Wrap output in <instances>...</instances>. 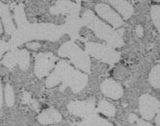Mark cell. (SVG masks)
<instances>
[{"label":"cell","mask_w":160,"mask_h":126,"mask_svg":"<svg viewBox=\"0 0 160 126\" xmlns=\"http://www.w3.org/2000/svg\"><path fill=\"white\" fill-rule=\"evenodd\" d=\"M16 19L18 25V32H15L13 36V43L16 45L23 41L34 39L56 41L62 37L65 33L63 27L53 24H29L24 17V12L21 7H18L15 11Z\"/></svg>","instance_id":"1"},{"label":"cell","mask_w":160,"mask_h":126,"mask_svg":"<svg viewBox=\"0 0 160 126\" xmlns=\"http://www.w3.org/2000/svg\"><path fill=\"white\" fill-rule=\"evenodd\" d=\"M63 83L65 87H70L73 93L81 91L88 83V75L76 70L66 61H60L56 65L54 71L47 80L48 87H54Z\"/></svg>","instance_id":"2"},{"label":"cell","mask_w":160,"mask_h":126,"mask_svg":"<svg viewBox=\"0 0 160 126\" xmlns=\"http://www.w3.org/2000/svg\"><path fill=\"white\" fill-rule=\"evenodd\" d=\"M82 22L83 25L90 28L100 39L107 41L113 47H122L123 45V40L119 35L118 31H115L111 26L105 24L101 21L92 11H85L82 15Z\"/></svg>","instance_id":"3"},{"label":"cell","mask_w":160,"mask_h":126,"mask_svg":"<svg viewBox=\"0 0 160 126\" xmlns=\"http://www.w3.org/2000/svg\"><path fill=\"white\" fill-rule=\"evenodd\" d=\"M58 54L61 57L68 58L76 67L81 70L83 72L88 74L90 73L91 61L89 58V55L86 53V51H83L73 41H68L64 43L60 47Z\"/></svg>","instance_id":"4"},{"label":"cell","mask_w":160,"mask_h":126,"mask_svg":"<svg viewBox=\"0 0 160 126\" xmlns=\"http://www.w3.org/2000/svg\"><path fill=\"white\" fill-rule=\"evenodd\" d=\"M85 51L89 56L95 57L96 59L106 63V64H116L120 61V54L109 45L101 44L98 42L87 41L85 44Z\"/></svg>","instance_id":"5"},{"label":"cell","mask_w":160,"mask_h":126,"mask_svg":"<svg viewBox=\"0 0 160 126\" xmlns=\"http://www.w3.org/2000/svg\"><path fill=\"white\" fill-rule=\"evenodd\" d=\"M139 111L144 119L151 120L160 111V102L150 94H143L139 99Z\"/></svg>","instance_id":"6"},{"label":"cell","mask_w":160,"mask_h":126,"mask_svg":"<svg viewBox=\"0 0 160 126\" xmlns=\"http://www.w3.org/2000/svg\"><path fill=\"white\" fill-rule=\"evenodd\" d=\"M2 64L6 65L7 67L11 68L17 64H18L21 70H27L29 64H30V58L29 54L25 49H13L12 51L8 52L2 60Z\"/></svg>","instance_id":"7"},{"label":"cell","mask_w":160,"mask_h":126,"mask_svg":"<svg viewBox=\"0 0 160 126\" xmlns=\"http://www.w3.org/2000/svg\"><path fill=\"white\" fill-rule=\"evenodd\" d=\"M68 109L72 114L75 116L87 119L97 114L94 100H86V101H73L68 105Z\"/></svg>","instance_id":"8"},{"label":"cell","mask_w":160,"mask_h":126,"mask_svg":"<svg viewBox=\"0 0 160 126\" xmlns=\"http://www.w3.org/2000/svg\"><path fill=\"white\" fill-rule=\"evenodd\" d=\"M56 62V57L52 53H40L36 56L35 74L39 78L47 76L52 70Z\"/></svg>","instance_id":"9"},{"label":"cell","mask_w":160,"mask_h":126,"mask_svg":"<svg viewBox=\"0 0 160 126\" xmlns=\"http://www.w3.org/2000/svg\"><path fill=\"white\" fill-rule=\"evenodd\" d=\"M95 10L97 14L101 17L108 21L109 23L115 28H120L123 24L122 18L117 14L113 9H111L108 5L104 3H99L97 4L95 7Z\"/></svg>","instance_id":"10"},{"label":"cell","mask_w":160,"mask_h":126,"mask_svg":"<svg viewBox=\"0 0 160 126\" xmlns=\"http://www.w3.org/2000/svg\"><path fill=\"white\" fill-rule=\"evenodd\" d=\"M100 90L105 96L111 99H119L123 94V89L115 80L106 79L100 85Z\"/></svg>","instance_id":"11"},{"label":"cell","mask_w":160,"mask_h":126,"mask_svg":"<svg viewBox=\"0 0 160 126\" xmlns=\"http://www.w3.org/2000/svg\"><path fill=\"white\" fill-rule=\"evenodd\" d=\"M80 8L81 6L78 3H72L71 1H58L50 11L52 14H68V16H71L78 15Z\"/></svg>","instance_id":"12"},{"label":"cell","mask_w":160,"mask_h":126,"mask_svg":"<svg viewBox=\"0 0 160 126\" xmlns=\"http://www.w3.org/2000/svg\"><path fill=\"white\" fill-rule=\"evenodd\" d=\"M83 25L82 19L78 17V15H71L68 16L67 18V22L66 24L63 26L64 32L70 34L71 37L75 40L77 38V34H78V30L81 28Z\"/></svg>","instance_id":"13"},{"label":"cell","mask_w":160,"mask_h":126,"mask_svg":"<svg viewBox=\"0 0 160 126\" xmlns=\"http://www.w3.org/2000/svg\"><path fill=\"white\" fill-rule=\"evenodd\" d=\"M38 120L43 125H49L60 122L62 120V116L58 111L50 108L42 112V114L38 117Z\"/></svg>","instance_id":"14"},{"label":"cell","mask_w":160,"mask_h":126,"mask_svg":"<svg viewBox=\"0 0 160 126\" xmlns=\"http://www.w3.org/2000/svg\"><path fill=\"white\" fill-rule=\"evenodd\" d=\"M0 17H1V19L3 21L5 32L8 35H14L16 32V28L14 26L12 19H11L9 8L7 5L2 3H0Z\"/></svg>","instance_id":"15"},{"label":"cell","mask_w":160,"mask_h":126,"mask_svg":"<svg viewBox=\"0 0 160 126\" xmlns=\"http://www.w3.org/2000/svg\"><path fill=\"white\" fill-rule=\"evenodd\" d=\"M111 5L122 16L124 19H128L134 13L133 6L128 1H110Z\"/></svg>","instance_id":"16"},{"label":"cell","mask_w":160,"mask_h":126,"mask_svg":"<svg viewBox=\"0 0 160 126\" xmlns=\"http://www.w3.org/2000/svg\"><path fill=\"white\" fill-rule=\"evenodd\" d=\"M77 125L78 126H113V124L110 123L108 120L98 117L97 114L84 119L82 121L77 123Z\"/></svg>","instance_id":"17"},{"label":"cell","mask_w":160,"mask_h":126,"mask_svg":"<svg viewBox=\"0 0 160 126\" xmlns=\"http://www.w3.org/2000/svg\"><path fill=\"white\" fill-rule=\"evenodd\" d=\"M97 110L99 113L103 114L104 116H106V117H114V116H115V114H116L115 107H114L111 103H109L108 101H105V100H101L98 103Z\"/></svg>","instance_id":"18"},{"label":"cell","mask_w":160,"mask_h":126,"mask_svg":"<svg viewBox=\"0 0 160 126\" xmlns=\"http://www.w3.org/2000/svg\"><path fill=\"white\" fill-rule=\"evenodd\" d=\"M148 81L153 88L160 89V65H155L148 75Z\"/></svg>","instance_id":"19"},{"label":"cell","mask_w":160,"mask_h":126,"mask_svg":"<svg viewBox=\"0 0 160 126\" xmlns=\"http://www.w3.org/2000/svg\"><path fill=\"white\" fill-rule=\"evenodd\" d=\"M4 94H5V102L8 107H13L15 104V94H14V90L12 86L7 84L4 89Z\"/></svg>","instance_id":"20"},{"label":"cell","mask_w":160,"mask_h":126,"mask_svg":"<svg viewBox=\"0 0 160 126\" xmlns=\"http://www.w3.org/2000/svg\"><path fill=\"white\" fill-rule=\"evenodd\" d=\"M151 17L156 29L160 32V6L153 5L151 9Z\"/></svg>","instance_id":"21"},{"label":"cell","mask_w":160,"mask_h":126,"mask_svg":"<svg viewBox=\"0 0 160 126\" xmlns=\"http://www.w3.org/2000/svg\"><path fill=\"white\" fill-rule=\"evenodd\" d=\"M9 49H10V44L4 42L2 41H0V58L2 57L3 53L6 52V51H8Z\"/></svg>","instance_id":"22"},{"label":"cell","mask_w":160,"mask_h":126,"mask_svg":"<svg viewBox=\"0 0 160 126\" xmlns=\"http://www.w3.org/2000/svg\"><path fill=\"white\" fill-rule=\"evenodd\" d=\"M40 46H41V44L39 42H37V41H31V42H29V43L26 44V47L28 49H32V50H36Z\"/></svg>","instance_id":"23"},{"label":"cell","mask_w":160,"mask_h":126,"mask_svg":"<svg viewBox=\"0 0 160 126\" xmlns=\"http://www.w3.org/2000/svg\"><path fill=\"white\" fill-rule=\"evenodd\" d=\"M135 32H136L137 36H138V37H143V35H144V28L141 25H138V26L136 27V29H135Z\"/></svg>","instance_id":"24"},{"label":"cell","mask_w":160,"mask_h":126,"mask_svg":"<svg viewBox=\"0 0 160 126\" xmlns=\"http://www.w3.org/2000/svg\"><path fill=\"white\" fill-rule=\"evenodd\" d=\"M136 122H137V126H153V125H152L150 123L146 122L145 120H142V119H137Z\"/></svg>","instance_id":"25"},{"label":"cell","mask_w":160,"mask_h":126,"mask_svg":"<svg viewBox=\"0 0 160 126\" xmlns=\"http://www.w3.org/2000/svg\"><path fill=\"white\" fill-rule=\"evenodd\" d=\"M2 105H3V88H2L1 81H0V109L2 108Z\"/></svg>","instance_id":"26"},{"label":"cell","mask_w":160,"mask_h":126,"mask_svg":"<svg viewBox=\"0 0 160 126\" xmlns=\"http://www.w3.org/2000/svg\"><path fill=\"white\" fill-rule=\"evenodd\" d=\"M137 119H138V118H137L134 114H129V121H130V122H134V121H136V120H137Z\"/></svg>","instance_id":"27"},{"label":"cell","mask_w":160,"mask_h":126,"mask_svg":"<svg viewBox=\"0 0 160 126\" xmlns=\"http://www.w3.org/2000/svg\"><path fill=\"white\" fill-rule=\"evenodd\" d=\"M155 123L157 124V126H160V111L158 112V114H156L155 118Z\"/></svg>","instance_id":"28"},{"label":"cell","mask_w":160,"mask_h":126,"mask_svg":"<svg viewBox=\"0 0 160 126\" xmlns=\"http://www.w3.org/2000/svg\"><path fill=\"white\" fill-rule=\"evenodd\" d=\"M3 33V27L1 25V22H0V34H2Z\"/></svg>","instance_id":"29"},{"label":"cell","mask_w":160,"mask_h":126,"mask_svg":"<svg viewBox=\"0 0 160 126\" xmlns=\"http://www.w3.org/2000/svg\"><path fill=\"white\" fill-rule=\"evenodd\" d=\"M53 126H57V125H53Z\"/></svg>","instance_id":"30"}]
</instances>
